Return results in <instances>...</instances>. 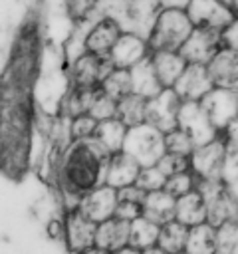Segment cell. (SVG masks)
<instances>
[{"instance_id": "8d00e7d4", "label": "cell", "mask_w": 238, "mask_h": 254, "mask_svg": "<svg viewBox=\"0 0 238 254\" xmlns=\"http://www.w3.org/2000/svg\"><path fill=\"white\" fill-rule=\"evenodd\" d=\"M157 169L169 179L173 175H180L190 171V161L184 155H175V153H165L159 161H157Z\"/></svg>"}, {"instance_id": "4316f807", "label": "cell", "mask_w": 238, "mask_h": 254, "mask_svg": "<svg viewBox=\"0 0 238 254\" xmlns=\"http://www.w3.org/2000/svg\"><path fill=\"white\" fill-rule=\"evenodd\" d=\"M159 238V224L147 220L145 216H139L137 220L129 222V246L143 252L145 248H151L157 244Z\"/></svg>"}, {"instance_id": "cb8c5ba5", "label": "cell", "mask_w": 238, "mask_h": 254, "mask_svg": "<svg viewBox=\"0 0 238 254\" xmlns=\"http://www.w3.org/2000/svg\"><path fill=\"white\" fill-rule=\"evenodd\" d=\"M125 135H127V127L117 119H107V121H99L93 139L101 145V149L111 157L119 151H123V143H125Z\"/></svg>"}, {"instance_id": "60d3db41", "label": "cell", "mask_w": 238, "mask_h": 254, "mask_svg": "<svg viewBox=\"0 0 238 254\" xmlns=\"http://www.w3.org/2000/svg\"><path fill=\"white\" fill-rule=\"evenodd\" d=\"M222 46L238 50V16L222 30Z\"/></svg>"}, {"instance_id": "7402d4cb", "label": "cell", "mask_w": 238, "mask_h": 254, "mask_svg": "<svg viewBox=\"0 0 238 254\" xmlns=\"http://www.w3.org/2000/svg\"><path fill=\"white\" fill-rule=\"evenodd\" d=\"M175 220H178L184 226H196L206 222V204L202 194L194 189L182 196L177 198L175 202Z\"/></svg>"}, {"instance_id": "5bb4252c", "label": "cell", "mask_w": 238, "mask_h": 254, "mask_svg": "<svg viewBox=\"0 0 238 254\" xmlns=\"http://www.w3.org/2000/svg\"><path fill=\"white\" fill-rule=\"evenodd\" d=\"M149 54L151 52H149V46H147V38L143 34L123 30V34L119 36V40L115 42V46L109 52V60L113 62L115 67L131 69L139 62L147 60Z\"/></svg>"}, {"instance_id": "6da1fadb", "label": "cell", "mask_w": 238, "mask_h": 254, "mask_svg": "<svg viewBox=\"0 0 238 254\" xmlns=\"http://www.w3.org/2000/svg\"><path fill=\"white\" fill-rule=\"evenodd\" d=\"M107 161L109 155L93 137L85 141H71L63 149L56 181V190L61 194L63 212L75 208L83 194L105 185Z\"/></svg>"}, {"instance_id": "f1b7e54d", "label": "cell", "mask_w": 238, "mask_h": 254, "mask_svg": "<svg viewBox=\"0 0 238 254\" xmlns=\"http://www.w3.org/2000/svg\"><path fill=\"white\" fill-rule=\"evenodd\" d=\"M99 89L103 93H107L109 97H113L115 101L129 95L131 93V73H129V69H123V67L111 69L107 73V77L101 81Z\"/></svg>"}, {"instance_id": "f546056e", "label": "cell", "mask_w": 238, "mask_h": 254, "mask_svg": "<svg viewBox=\"0 0 238 254\" xmlns=\"http://www.w3.org/2000/svg\"><path fill=\"white\" fill-rule=\"evenodd\" d=\"M87 113H89L97 123H99V121L113 119V117H117V101H115L113 97H109L107 93H103L101 89H97L95 95H93V101H91Z\"/></svg>"}, {"instance_id": "ee69618b", "label": "cell", "mask_w": 238, "mask_h": 254, "mask_svg": "<svg viewBox=\"0 0 238 254\" xmlns=\"http://www.w3.org/2000/svg\"><path fill=\"white\" fill-rule=\"evenodd\" d=\"M141 254H167V252H165L163 248H159V246L155 244V246H151V248H145V250H143Z\"/></svg>"}, {"instance_id": "8fae6325", "label": "cell", "mask_w": 238, "mask_h": 254, "mask_svg": "<svg viewBox=\"0 0 238 254\" xmlns=\"http://www.w3.org/2000/svg\"><path fill=\"white\" fill-rule=\"evenodd\" d=\"M200 105L206 111L210 123L216 127V131L224 133L226 127L238 117V91L212 87L200 99Z\"/></svg>"}, {"instance_id": "f6af8a7d", "label": "cell", "mask_w": 238, "mask_h": 254, "mask_svg": "<svg viewBox=\"0 0 238 254\" xmlns=\"http://www.w3.org/2000/svg\"><path fill=\"white\" fill-rule=\"evenodd\" d=\"M113 254H141V252L135 250V248H131V246H125V248H121V250H117V252H113Z\"/></svg>"}, {"instance_id": "d6986e66", "label": "cell", "mask_w": 238, "mask_h": 254, "mask_svg": "<svg viewBox=\"0 0 238 254\" xmlns=\"http://www.w3.org/2000/svg\"><path fill=\"white\" fill-rule=\"evenodd\" d=\"M95 246L109 254L129 246V222L117 216L99 222L95 228Z\"/></svg>"}, {"instance_id": "484cf974", "label": "cell", "mask_w": 238, "mask_h": 254, "mask_svg": "<svg viewBox=\"0 0 238 254\" xmlns=\"http://www.w3.org/2000/svg\"><path fill=\"white\" fill-rule=\"evenodd\" d=\"M186 236H188V226L180 224L178 220H171V222H167V224L159 226L157 246H159V248H163L167 254L184 252Z\"/></svg>"}, {"instance_id": "d590c367", "label": "cell", "mask_w": 238, "mask_h": 254, "mask_svg": "<svg viewBox=\"0 0 238 254\" xmlns=\"http://www.w3.org/2000/svg\"><path fill=\"white\" fill-rule=\"evenodd\" d=\"M165 183H167V177L157 169V165L141 167V171L137 175V181H135V185L141 187L145 192L161 190V189H165Z\"/></svg>"}, {"instance_id": "681fc988", "label": "cell", "mask_w": 238, "mask_h": 254, "mask_svg": "<svg viewBox=\"0 0 238 254\" xmlns=\"http://www.w3.org/2000/svg\"><path fill=\"white\" fill-rule=\"evenodd\" d=\"M159 2H161V0H159Z\"/></svg>"}, {"instance_id": "52a82bcc", "label": "cell", "mask_w": 238, "mask_h": 254, "mask_svg": "<svg viewBox=\"0 0 238 254\" xmlns=\"http://www.w3.org/2000/svg\"><path fill=\"white\" fill-rule=\"evenodd\" d=\"M177 127L182 129L194 143V147L206 145L212 139H216L218 133L216 127L210 123L206 111L202 109L200 101H182L178 107V115H177Z\"/></svg>"}, {"instance_id": "bcb514c9", "label": "cell", "mask_w": 238, "mask_h": 254, "mask_svg": "<svg viewBox=\"0 0 238 254\" xmlns=\"http://www.w3.org/2000/svg\"><path fill=\"white\" fill-rule=\"evenodd\" d=\"M81 254H109V252H105V250L93 246V248H89V250H85V252H81Z\"/></svg>"}, {"instance_id": "ffe728a7", "label": "cell", "mask_w": 238, "mask_h": 254, "mask_svg": "<svg viewBox=\"0 0 238 254\" xmlns=\"http://www.w3.org/2000/svg\"><path fill=\"white\" fill-rule=\"evenodd\" d=\"M149 62H151V67H153L159 83L165 89L173 87L175 81L180 77L182 69L186 67V62L178 52H151Z\"/></svg>"}, {"instance_id": "603a6c76", "label": "cell", "mask_w": 238, "mask_h": 254, "mask_svg": "<svg viewBox=\"0 0 238 254\" xmlns=\"http://www.w3.org/2000/svg\"><path fill=\"white\" fill-rule=\"evenodd\" d=\"M129 73H131V93H135V95H139L143 99H151V97L159 95L165 89L159 83V79H157V75H155V71L151 67L149 58L139 62L137 65H133L129 69Z\"/></svg>"}, {"instance_id": "4dcf8cb0", "label": "cell", "mask_w": 238, "mask_h": 254, "mask_svg": "<svg viewBox=\"0 0 238 254\" xmlns=\"http://www.w3.org/2000/svg\"><path fill=\"white\" fill-rule=\"evenodd\" d=\"M165 137V153H175V155H184L190 157V153L194 151V143L192 139L178 127L163 133Z\"/></svg>"}, {"instance_id": "b9f144b4", "label": "cell", "mask_w": 238, "mask_h": 254, "mask_svg": "<svg viewBox=\"0 0 238 254\" xmlns=\"http://www.w3.org/2000/svg\"><path fill=\"white\" fill-rule=\"evenodd\" d=\"M48 234L54 240H63V216L48 222Z\"/></svg>"}, {"instance_id": "d6a6232c", "label": "cell", "mask_w": 238, "mask_h": 254, "mask_svg": "<svg viewBox=\"0 0 238 254\" xmlns=\"http://www.w3.org/2000/svg\"><path fill=\"white\" fill-rule=\"evenodd\" d=\"M216 254H238V220L216 228Z\"/></svg>"}, {"instance_id": "74e56055", "label": "cell", "mask_w": 238, "mask_h": 254, "mask_svg": "<svg viewBox=\"0 0 238 254\" xmlns=\"http://www.w3.org/2000/svg\"><path fill=\"white\" fill-rule=\"evenodd\" d=\"M69 12L77 20H85L89 14H93L99 8V0H67Z\"/></svg>"}, {"instance_id": "44dd1931", "label": "cell", "mask_w": 238, "mask_h": 254, "mask_svg": "<svg viewBox=\"0 0 238 254\" xmlns=\"http://www.w3.org/2000/svg\"><path fill=\"white\" fill-rule=\"evenodd\" d=\"M175 202L177 198L173 194H169L165 189L161 190H153V192H147L145 194V200H143V216L159 226L175 220Z\"/></svg>"}, {"instance_id": "7bdbcfd3", "label": "cell", "mask_w": 238, "mask_h": 254, "mask_svg": "<svg viewBox=\"0 0 238 254\" xmlns=\"http://www.w3.org/2000/svg\"><path fill=\"white\" fill-rule=\"evenodd\" d=\"M224 135V139L228 141V143H234V145H238V117L226 127V131L222 133Z\"/></svg>"}, {"instance_id": "9a60e30c", "label": "cell", "mask_w": 238, "mask_h": 254, "mask_svg": "<svg viewBox=\"0 0 238 254\" xmlns=\"http://www.w3.org/2000/svg\"><path fill=\"white\" fill-rule=\"evenodd\" d=\"M212 87L214 85H212L206 65L186 64L180 77L175 81V85L171 89L178 95L180 101H200Z\"/></svg>"}, {"instance_id": "e575fe53", "label": "cell", "mask_w": 238, "mask_h": 254, "mask_svg": "<svg viewBox=\"0 0 238 254\" xmlns=\"http://www.w3.org/2000/svg\"><path fill=\"white\" fill-rule=\"evenodd\" d=\"M196 185H198V179L194 177V173H192V171H186V173L169 177L167 183H165V190H167L169 194H173L175 198H178V196H182V194L194 190Z\"/></svg>"}, {"instance_id": "836d02e7", "label": "cell", "mask_w": 238, "mask_h": 254, "mask_svg": "<svg viewBox=\"0 0 238 254\" xmlns=\"http://www.w3.org/2000/svg\"><path fill=\"white\" fill-rule=\"evenodd\" d=\"M67 129H69V139L71 141H85V139H91L95 135L97 121L89 113H83V115H77V117L69 119Z\"/></svg>"}, {"instance_id": "4fadbf2b", "label": "cell", "mask_w": 238, "mask_h": 254, "mask_svg": "<svg viewBox=\"0 0 238 254\" xmlns=\"http://www.w3.org/2000/svg\"><path fill=\"white\" fill-rule=\"evenodd\" d=\"M220 48H222V32L210 28H194L188 40L178 50V54L184 58L186 64L206 65Z\"/></svg>"}, {"instance_id": "e0dca14e", "label": "cell", "mask_w": 238, "mask_h": 254, "mask_svg": "<svg viewBox=\"0 0 238 254\" xmlns=\"http://www.w3.org/2000/svg\"><path fill=\"white\" fill-rule=\"evenodd\" d=\"M77 208L95 224L115 216V208H117V190L109 185H101L93 190H89L87 194H83L79 198Z\"/></svg>"}, {"instance_id": "9c48e42d", "label": "cell", "mask_w": 238, "mask_h": 254, "mask_svg": "<svg viewBox=\"0 0 238 254\" xmlns=\"http://www.w3.org/2000/svg\"><path fill=\"white\" fill-rule=\"evenodd\" d=\"M121 34H123V26L119 24V20L107 14H99L85 30L79 50L95 56H109L111 48L115 46Z\"/></svg>"}, {"instance_id": "ba28073f", "label": "cell", "mask_w": 238, "mask_h": 254, "mask_svg": "<svg viewBox=\"0 0 238 254\" xmlns=\"http://www.w3.org/2000/svg\"><path fill=\"white\" fill-rule=\"evenodd\" d=\"M182 8L194 28H210L222 32L236 18L226 0H186Z\"/></svg>"}, {"instance_id": "ac0fdd59", "label": "cell", "mask_w": 238, "mask_h": 254, "mask_svg": "<svg viewBox=\"0 0 238 254\" xmlns=\"http://www.w3.org/2000/svg\"><path fill=\"white\" fill-rule=\"evenodd\" d=\"M139 171H141V165L125 151H119L111 155L105 165V185L113 187L115 190L135 185Z\"/></svg>"}, {"instance_id": "2e32d148", "label": "cell", "mask_w": 238, "mask_h": 254, "mask_svg": "<svg viewBox=\"0 0 238 254\" xmlns=\"http://www.w3.org/2000/svg\"><path fill=\"white\" fill-rule=\"evenodd\" d=\"M214 87L238 91V50L222 46L206 64Z\"/></svg>"}, {"instance_id": "83f0119b", "label": "cell", "mask_w": 238, "mask_h": 254, "mask_svg": "<svg viewBox=\"0 0 238 254\" xmlns=\"http://www.w3.org/2000/svg\"><path fill=\"white\" fill-rule=\"evenodd\" d=\"M145 103H147V99H143L135 93H129V95L121 97L117 101V119L127 129L145 123Z\"/></svg>"}, {"instance_id": "f35d334b", "label": "cell", "mask_w": 238, "mask_h": 254, "mask_svg": "<svg viewBox=\"0 0 238 254\" xmlns=\"http://www.w3.org/2000/svg\"><path fill=\"white\" fill-rule=\"evenodd\" d=\"M115 216L125 220V222H133L139 216H143V206L137 204V202H117Z\"/></svg>"}, {"instance_id": "c3c4849f", "label": "cell", "mask_w": 238, "mask_h": 254, "mask_svg": "<svg viewBox=\"0 0 238 254\" xmlns=\"http://www.w3.org/2000/svg\"><path fill=\"white\" fill-rule=\"evenodd\" d=\"M214 254H216V252H214Z\"/></svg>"}, {"instance_id": "277c9868", "label": "cell", "mask_w": 238, "mask_h": 254, "mask_svg": "<svg viewBox=\"0 0 238 254\" xmlns=\"http://www.w3.org/2000/svg\"><path fill=\"white\" fill-rule=\"evenodd\" d=\"M111 69H115V65L109 60V56L77 52L73 58H69V64H67V71H65L67 85L97 89Z\"/></svg>"}, {"instance_id": "1f68e13d", "label": "cell", "mask_w": 238, "mask_h": 254, "mask_svg": "<svg viewBox=\"0 0 238 254\" xmlns=\"http://www.w3.org/2000/svg\"><path fill=\"white\" fill-rule=\"evenodd\" d=\"M222 183L238 196V145L226 141V157L222 167Z\"/></svg>"}, {"instance_id": "7dc6e473", "label": "cell", "mask_w": 238, "mask_h": 254, "mask_svg": "<svg viewBox=\"0 0 238 254\" xmlns=\"http://www.w3.org/2000/svg\"><path fill=\"white\" fill-rule=\"evenodd\" d=\"M177 254H186V252H177Z\"/></svg>"}, {"instance_id": "30bf717a", "label": "cell", "mask_w": 238, "mask_h": 254, "mask_svg": "<svg viewBox=\"0 0 238 254\" xmlns=\"http://www.w3.org/2000/svg\"><path fill=\"white\" fill-rule=\"evenodd\" d=\"M97 224L89 220L77 206L63 212V242L69 254H81L95 246Z\"/></svg>"}, {"instance_id": "d4e9b609", "label": "cell", "mask_w": 238, "mask_h": 254, "mask_svg": "<svg viewBox=\"0 0 238 254\" xmlns=\"http://www.w3.org/2000/svg\"><path fill=\"white\" fill-rule=\"evenodd\" d=\"M184 252L186 254H214L216 252V228L210 226L208 222L190 226Z\"/></svg>"}, {"instance_id": "3957f363", "label": "cell", "mask_w": 238, "mask_h": 254, "mask_svg": "<svg viewBox=\"0 0 238 254\" xmlns=\"http://www.w3.org/2000/svg\"><path fill=\"white\" fill-rule=\"evenodd\" d=\"M196 190L206 204V222L214 228L238 220V196L222 181H198Z\"/></svg>"}, {"instance_id": "5b68a950", "label": "cell", "mask_w": 238, "mask_h": 254, "mask_svg": "<svg viewBox=\"0 0 238 254\" xmlns=\"http://www.w3.org/2000/svg\"><path fill=\"white\" fill-rule=\"evenodd\" d=\"M123 151L131 155L141 167H151L157 165V161L165 155V137L159 129L141 123L127 129Z\"/></svg>"}, {"instance_id": "7a4b0ae2", "label": "cell", "mask_w": 238, "mask_h": 254, "mask_svg": "<svg viewBox=\"0 0 238 254\" xmlns=\"http://www.w3.org/2000/svg\"><path fill=\"white\" fill-rule=\"evenodd\" d=\"M194 30L182 6H161L147 30L149 52H178Z\"/></svg>"}, {"instance_id": "8992f818", "label": "cell", "mask_w": 238, "mask_h": 254, "mask_svg": "<svg viewBox=\"0 0 238 254\" xmlns=\"http://www.w3.org/2000/svg\"><path fill=\"white\" fill-rule=\"evenodd\" d=\"M226 157V139L218 135L206 145L194 147L190 153V171L198 181H222V167Z\"/></svg>"}, {"instance_id": "ab89813d", "label": "cell", "mask_w": 238, "mask_h": 254, "mask_svg": "<svg viewBox=\"0 0 238 254\" xmlns=\"http://www.w3.org/2000/svg\"><path fill=\"white\" fill-rule=\"evenodd\" d=\"M145 190L137 185H129V187H123L117 190V202H137V204H143L145 200Z\"/></svg>"}, {"instance_id": "7c38bea8", "label": "cell", "mask_w": 238, "mask_h": 254, "mask_svg": "<svg viewBox=\"0 0 238 254\" xmlns=\"http://www.w3.org/2000/svg\"><path fill=\"white\" fill-rule=\"evenodd\" d=\"M180 103L182 101L178 99V95L171 87L163 89L159 95L147 99V103H145V123L159 129L161 133H167V131L175 129Z\"/></svg>"}]
</instances>
